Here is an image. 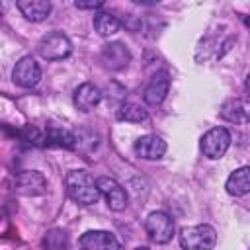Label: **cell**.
<instances>
[{
  "mask_svg": "<svg viewBox=\"0 0 250 250\" xmlns=\"http://www.w3.org/2000/svg\"><path fill=\"white\" fill-rule=\"evenodd\" d=\"M64 186H66L68 197L82 205H94L102 195L98 189V184L86 170H70L66 174Z\"/></svg>",
  "mask_w": 250,
  "mask_h": 250,
  "instance_id": "6da1fadb",
  "label": "cell"
},
{
  "mask_svg": "<svg viewBox=\"0 0 250 250\" xmlns=\"http://www.w3.org/2000/svg\"><path fill=\"white\" fill-rule=\"evenodd\" d=\"M217 244V232L211 225L186 227L180 232V246L184 250H213Z\"/></svg>",
  "mask_w": 250,
  "mask_h": 250,
  "instance_id": "7a4b0ae2",
  "label": "cell"
},
{
  "mask_svg": "<svg viewBox=\"0 0 250 250\" xmlns=\"http://www.w3.org/2000/svg\"><path fill=\"white\" fill-rule=\"evenodd\" d=\"M37 51L47 61H62L72 53V43L64 33L51 31V33L41 37V41L37 45Z\"/></svg>",
  "mask_w": 250,
  "mask_h": 250,
  "instance_id": "3957f363",
  "label": "cell"
},
{
  "mask_svg": "<svg viewBox=\"0 0 250 250\" xmlns=\"http://www.w3.org/2000/svg\"><path fill=\"white\" fill-rule=\"evenodd\" d=\"M145 230L148 234V238L156 244H166L172 240L174 236V223L170 219L168 213L164 211H154L146 217L145 221Z\"/></svg>",
  "mask_w": 250,
  "mask_h": 250,
  "instance_id": "277c9868",
  "label": "cell"
},
{
  "mask_svg": "<svg viewBox=\"0 0 250 250\" xmlns=\"http://www.w3.org/2000/svg\"><path fill=\"white\" fill-rule=\"evenodd\" d=\"M229 146H230V133L225 127H213L201 137V152L211 160L221 158L229 150Z\"/></svg>",
  "mask_w": 250,
  "mask_h": 250,
  "instance_id": "5b68a950",
  "label": "cell"
},
{
  "mask_svg": "<svg viewBox=\"0 0 250 250\" xmlns=\"http://www.w3.org/2000/svg\"><path fill=\"white\" fill-rule=\"evenodd\" d=\"M12 78L21 88H33L41 80V66L33 57H21L14 66Z\"/></svg>",
  "mask_w": 250,
  "mask_h": 250,
  "instance_id": "8992f818",
  "label": "cell"
},
{
  "mask_svg": "<svg viewBox=\"0 0 250 250\" xmlns=\"http://www.w3.org/2000/svg\"><path fill=\"white\" fill-rule=\"evenodd\" d=\"M100 61L107 70H123L131 61V53L123 43L113 41V43L104 45L100 53Z\"/></svg>",
  "mask_w": 250,
  "mask_h": 250,
  "instance_id": "52a82bcc",
  "label": "cell"
},
{
  "mask_svg": "<svg viewBox=\"0 0 250 250\" xmlns=\"http://www.w3.org/2000/svg\"><path fill=\"white\" fill-rule=\"evenodd\" d=\"M98 184V189L100 193L105 197L109 209L113 211H123L127 207V191L113 180V178H107V176H102L96 180Z\"/></svg>",
  "mask_w": 250,
  "mask_h": 250,
  "instance_id": "ba28073f",
  "label": "cell"
},
{
  "mask_svg": "<svg viewBox=\"0 0 250 250\" xmlns=\"http://www.w3.org/2000/svg\"><path fill=\"white\" fill-rule=\"evenodd\" d=\"M80 250H123L121 242L107 230H88L80 236Z\"/></svg>",
  "mask_w": 250,
  "mask_h": 250,
  "instance_id": "9c48e42d",
  "label": "cell"
},
{
  "mask_svg": "<svg viewBox=\"0 0 250 250\" xmlns=\"http://www.w3.org/2000/svg\"><path fill=\"white\" fill-rule=\"evenodd\" d=\"M47 189V180L41 172L25 170L16 176V191L21 195H41Z\"/></svg>",
  "mask_w": 250,
  "mask_h": 250,
  "instance_id": "30bf717a",
  "label": "cell"
},
{
  "mask_svg": "<svg viewBox=\"0 0 250 250\" xmlns=\"http://www.w3.org/2000/svg\"><path fill=\"white\" fill-rule=\"evenodd\" d=\"M168 90H170V76H168V72L162 70L150 78V82L146 84V88L143 92V98L148 105H160L164 102Z\"/></svg>",
  "mask_w": 250,
  "mask_h": 250,
  "instance_id": "8fae6325",
  "label": "cell"
},
{
  "mask_svg": "<svg viewBox=\"0 0 250 250\" xmlns=\"http://www.w3.org/2000/svg\"><path fill=\"white\" fill-rule=\"evenodd\" d=\"M135 152L145 160H158L166 152V143L156 135H145L135 141Z\"/></svg>",
  "mask_w": 250,
  "mask_h": 250,
  "instance_id": "7c38bea8",
  "label": "cell"
},
{
  "mask_svg": "<svg viewBox=\"0 0 250 250\" xmlns=\"http://www.w3.org/2000/svg\"><path fill=\"white\" fill-rule=\"evenodd\" d=\"M100 102H102V92L90 82H84L74 90V105L80 111H92Z\"/></svg>",
  "mask_w": 250,
  "mask_h": 250,
  "instance_id": "4fadbf2b",
  "label": "cell"
},
{
  "mask_svg": "<svg viewBox=\"0 0 250 250\" xmlns=\"http://www.w3.org/2000/svg\"><path fill=\"white\" fill-rule=\"evenodd\" d=\"M227 191L234 197H240V195H246L250 193V166H242L238 170H234L229 178H227V184H225Z\"/></svg>",
  "mask_w": 250,
  "mask_h": 250,
  "instance_id": "5bb4252c",
  "label": "cell"
},
{
  "mask_svg": "<svg viewBox=\"0 0 250 250\" xmlns=\"http://www.w3.org/2000/svg\"><path fill=\"white\" fill-rule=\"evenodd\" d=\"M18 10L31 21H43L51 14V4L45 0H20Z\"/></svg>",
  "mask_w": 250,
  "mask_h": 250,
  "instance_id": "9a60e30c",
  "label": "cell"
},
{
  "mask_svg": "<svg viewBox=\"0 0 250 250\" xmlns=\"http://www.w3.org/2000/svg\"><path fill=\"white\" fill-rule=\"evenodd\" d=\"M45 145L59 146V148H76V135L62 129V127L51 125L47 129V135H45Z\"/></svg>",
  "mask_w": 250,
  "mask_h": 250,
  "instance_id": "2e32d148",
  "label": "cell"
},
{
  "mask_svg": "<svg viewBox=\"0 0 250 250\" xmlns=\"http://www.w3.org/2000/svg\"><path fill=\"white\" fill-rule=\"evenodd\" d=\"M115 115H117L119 121H129V123H141V121H146L148 119L146 109L141 107L139 104H133V102L121 104V107L117 109Z\"/></svg>",
  "mask_w": 250,
  "mask_h": 250,
  "instance_id": "e0dca14e",
  "label": "cell"
},
{
  "mask_svg": "<svg viewBox=\"0 0 250 250\" xmlns=\"http://www.w3.org/2000/svg\"><path fill=\"white\" fill-rule=\"evenodd\" d=\"M119 20H117V16H113L111 12H98L96 16H94V27H96V31L100 33V35H104V37H107V35H113L117 29H119Z\"/></svg>",
  "mask_w": 250,
  "mask_h": 250,
  "instance_id": "ac0fdd59",
  "label": "cell"
},
{
  "mask_svg": "<svg viewBox=\"0 0 250 250\" xmlns=\"http://www.w3.org/2000/svg\"><path fill=\"white\" fill-rule=\"evenodd\" d=\"M221 115L225 119H229V121H234V123H246L250 119V113L246 111V107H244V104L240 100L227 102L223 105V109H221Z\"/></svg>",
  "mask_w": 250,
  "mask_h": 250,
  "instance_id": "d6986e66",
  "label": "cell"
},
{
  "mask_svg": "<svg viewBox=\"0 0 250 250\" xmlns=\"http://www.w3.org/2000/svg\"><path fill=\"white\" fill-rule=\"evenodd\" d=\"M43 250H68V236L62 229H51L43 236Z\"/></svg>",
  "mask_w": 250,
  "mask_h": 250,
  "instance_id": "ffe728a7",
  "label": "cell"
},
{
  "mask_svg": "<svg viewBox=\"0 0 250 250\" xmlns=\"http://www.w3.org/2000/svg\"><path fill=\"white\" fill-rule=\"evenodd\" d=\"M23 141H27V143H33V145H39L41 141H45L43 137H41V133L35 129V127H31V125H27V127H23L20 133H18Z\"/></svg>",
  "mask_w": 250,
  "mask_h": 250,
  "instance_id": "44dd1931",
  "label": "cell"
},
{
  "mask_svg": "<svg viewBox=\"0 0 250 250\" xmlns=\"http://www.w3.org/2000/svg\"><path fill=\"white\" fill-rule=\"evenodd\" d=\"M74 6L80 8V10H98V8L104 6V2H102V0H90V2H80V0H76Z\"/></svg>",
  "mask_w": 250,
  "mask_h": 250,
  "instance_id": "7402d4cb",
  "label": "cell"
},
{
  "mask_svg": "<svg viewBox=\"0 0 250 250\" xmlns=\"http://www.w3.org/2000/svg\"><path fill=\"white\" fill-rule=\"evenodd\" d=\"M244 90H246V94L250 96V74L246 76V82H244Z\"/></svg>",
  "mask_w": 250,
  "mask_h": 250,
  "instance_id": "603a6c76",
  "label": "cell"
},
{
  "mask_svg": "<svg viewBox=\"0 0 250 250\" xmlns=\"http://www.w3.org/2000/svg\"><path fill=\"white\" fill-rule=\"evenodd\" d=\"M135 250H148V248H145V246H139V248H135Z\"/></svg>",
  "mask_w": 250,
  "mask_h": 250,
  "instance_id": "cb8c5ba5",
  "label": "cell"
},
{
  "mask_svg": "<svg viewBox=\"0 0 250 250\" xmlns=\"http://www.w3.org/2000/svg\"><path fill=\"white\" fill-rule=\"evenodd\" d=\"M246 25H250V18H246Z\"/></svg>",
  "mask_w": 250,
  "mask_h": 250,
  "instance_id": "d4e9b609",
  "label": "cell"
}]
</instances>
